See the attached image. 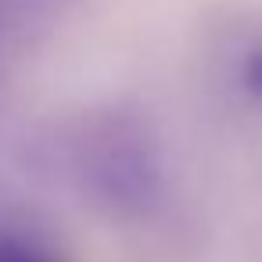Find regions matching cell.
Masks as SVG:
<instances>
[{"label":"cell","mask_w":262,"mask_h":262,"mask_svg":"<svg viewBox=\"0 0 262 262\" xmlns=\"http://www.w3.org/2000/svg\"><path fill=\"white\" fill-rule=\"evenodd\" d=\"M58 155L72 190L108 219H151L169 194L162 137L140 112H86L65 129Z\"/></svg>","instance_id":"obj_1"},{"label":"cell","mask_w":262,"mask_h":262,"mask_svg":"<svg viewBox=\"0 0 262 262\" xmlns=\"http://www.w3.org/2000/svg\"><path fill=\"white\" fill-rule=\"evenodd\" d=\"M65 4L69 0H0V29H4V36L11 43H18L33 29L58 18Z\"/></svg>","instance_id":"obj_2"},{"label":"cell","mask_w":262,"mask_h":262,"mask_svg":"<svg viewBox=\"0 0 262 262\" xmlns=\"http://www.w3.org/2000/svg\"><path fill=\"white\" fill-rule=\"evenodd\" d=\"M0 262H65V255L36 230L0 223Z\"/></svg>","instance_id":"obj_3"},{"label":"cell","mask_w":262,"mask_h":262,"mask_svg":"<svg viewBox=\"0 0 262 262\" xmlns=\"http://www.w3.org/2000/svg\"><path fill=\"white\" fill-rule=\"evenodd\" d=\"M233 79H237V90L251 104H262V36H255L241 47L237 65H233Z\"/></svg>","instance_id":"obj_4"}]
</instances>
